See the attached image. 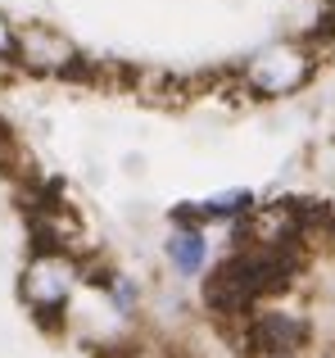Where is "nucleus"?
<instances>
[{
  "mask_svg": "<svg viewBox=\"0 0 335 358\" xmlns=\"http://www.w3.org/2000/svg\"><path fill=\"white\" fill-rule=\"evenodd\" d=\"M68 290H73V263L64 254H36L23 272V299L36 308L41 322H54L59 308L68 304Z\"/></svg>",
  "mask_w": 335,
  "mask_h": 358,
  "instance_id": "1",
  "label": "nucleus"
},
{
  "mask_svg": "<svg viewBox=\"0 0 335 358\" xmlns=\"http://www.w3.org/2000/svg\"><path fill=\"white\" fill-rule=\"evenodd\" d=\"M304 73H308V64H304V50H295V45H272L267 55H258L254 69H249V82H254L263 96H281V91L299 87Z\"/></svg>",
  "mask_w": 335,
  "mask_h": 358,
  "instance_id": "2",
  "label": "nucleus"
},
{
  "mask_svg": "<svg viewBox=\"0 0 335 358\" xmlns=\"http://www.w3.org/2000/svg\"><path fill=\"white\" fill-rule=\"evenodd\" d=\"M168 254H172V263L181 272H200V263H204V236H200V231H177V236L168 241Z\"/></svg>",
  "mask_w": 335,
  "mask_h": 358,
  "instance_id": "6",
  "label": "nucleus"
},
{
  "mask_svg": "<svg viewBox=\"0 0 335 358\" xmlns=\"http://www.w3.org/2000/svg\"><path fill=\"white\" fill-rule=\"evenodd\" d=\"M209 304L218 308V313H240V308L254 304V290H249V277H245L240 254H236V259H227L218 272H213V281H209Z\"/></svg>",
  "mask_w": 335,
  "mask_h": 358,
  "instance_id": "4",
  "label": "nucleus"
},
{
  "mask_svg": "<svg viewBox=\"0 0 335 358\" xmlns=\"http://www.w3.org/2000/svg\"><path fill=\"white\" fill-rule=\"evenodd\" d=\"M304 345V322H295V317L285 313H263L254 322V350L258 354H272V358H290L299 354Z\"/></svg>",
  "mask_w": 335,
  "mask_h": 358,
  "instance_id": "5",
  "label": "nucleus"
},
{
  "mask_svg": "<svg viewBox=\"0 0 335 358\" xmlns=\"http://www.w3.org/2000/svg\"><path fill=\"white\" fill-rule=\"evenodd\" d=\"M14 50L23 55L27 64H36V69H73V45L64 41L59 32H50V27H27V32H18Z\"/></svg>",
  "mask_w": 335,
  "mask_h": 358,
  "instance_id": "3",
  "label": "nucleus"
},
{
  "mask_svg": "<svg viewBox=\"0 0 335 358\" xmlns=\"http://www.w3.org/2000/svg\"><path fill=\"white\" fill-rule=\"evenodd\" d=\"M14 41H18V32L5 23V18H0V59H5V55H14Z\"/></svg>",
  "mask_w": 335,
  "mask_h": 358,
  "instance_id": "7",
  "label": "nucleus"
}]
</instances>
